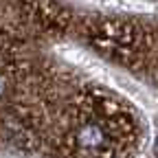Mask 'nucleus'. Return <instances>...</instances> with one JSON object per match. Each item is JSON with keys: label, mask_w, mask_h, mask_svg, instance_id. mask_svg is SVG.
Masks as SVG:
<instances>
[{"label": "nucleus", "mask_w": 158, "mask_h": 158, "mask_svg": "<svg viewBox=\"0 0 158 158\" xmlns=\"http://www.w3.org/2000/svg\"><path fill=\"white\" fill-rule=\"evenodd\" d=\"M141 141L138 118L106 90L84 92L70 110L64 147L77 158H127Z\"/></svg>", "instance_id": "nucleus-1"}, {"label": "nucleus", "mask_w": 158, "mask_h": 158, "mask_svg": "<svg viewBox=\"0 0 158 158\" xmlns=\"http://www.w3.org/2000/svg\"><path fill=\"white\" fill-rule=\"evenodd\" d=\"M156 152H158V143H156Z\"/></svg>", "instance_id": "nucleus-2"}]
</instances>
